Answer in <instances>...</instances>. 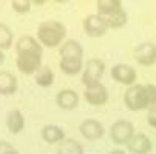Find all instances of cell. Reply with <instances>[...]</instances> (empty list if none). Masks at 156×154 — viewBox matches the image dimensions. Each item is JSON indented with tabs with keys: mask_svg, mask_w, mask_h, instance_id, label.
<instances>
[{
	"mask_svg": "<svg viewBox=\"0 0 156 154\" xmlns=\"http://www.w3.org/2000/svg\"><path fill=\"white\" fill-rule=\"evenodd\" d=\"M17 88H19L17 77L6 70H0V94L11 96L17 91Z\"/></svg>",
	"mask_w": 156,
	"mask_h": 154,
	"instance_id": "15",
	"label": "cell"
},
{
	"mask_svg": "<svg viewBox=\"0 0 156 154\" xmlns=\"http://www.w3.org/2000/svg\"><path fill=\"white\" fill-rule=\"evenodd\" d=\"M83 31L88 37H102L107 33V25L104 23V20L98 14H90L87 15L82 22Z\"/></svg>",
	"mask_w": 156,
	"mask_h": 154,
	"instance_id": "10",
	"label": "cell"
},
{
	"mask_svg": "<svg viewBox=\"0 0 156 154\" xmlns=\"http://www.w3.org/2000/svg\"><path fill=\"white\" fill-rule=\"evenodd\" d=\"M0 154H20L9 142L0 140Z\"/></svg>",
	"mask_w": 156,
	"mask_h": 154,
	"instance_id": "23",
	"label": "cell"
},
{
	"mask_svg": "<svg viewBox=\"0 0 156 154\" xmlns=\"http://www.w3.org/2000/svg\"><path fill=\"white\" fill-rule=\"evenodd\" d=\"M43 3H45V0H33V5H43Z\"/></svg>",
	"mask_w": 156,
	"mask_h": 154,
	"instance_id": "27",
	"label": "cell"
},
{
	"mask_svg": "<svg viewBox=\"0 0 156 154\" xmlns=\"http://www.w3.org/2000/svg\"><path fill=\"white\" fill-rule=\"evenodd\" d=\"M135 134V126L128 120H118L110 128V137L116 145H127Z\"/></svg>",
	"mask_w": 156,
	"mask_h": 154,
	"instance_id": "6",
	"label": "cell"
},
{
	"mask_svg": "<svg viewBox=\"0 0 156 154\" xmlns=\"http://www.w3.org/2000/svg\"><path fill=\"white\" fill-rule=\"evenodd\" d=\"M83 99L91 106H104L108 102V90L102 83L94 85L91 88H85Z\"/></svg>",
	"mask_w": 156,
	"mask_h": 154,
	"instance_id": "9",
	"label": "cell"
},
{
	"mask_svg": "<svg viewBox=\"0 0 156 154\" xmlns=\"http://www.w3.org/2000/svg\"><path fill=\"white\" fill-rule=\"evenodd\" d=\"M57 154H83V146L74 139L66 137L57 146Z\"/></svg>",
	"mask_w": 156,
	"mask_h": 154,
	"instance_id": "20",
	"label": "cell"
},
{
	"mask_svg": "<svg viewBox=\"0 0 156 154\" xmlns=\"http://www.w3.org/2000/svg\"><path fill=\"white\" fill-rule=\"evenodd\" d=\"M12 42H14V36H12L11 28L0 22V50L2 51L9 50L12 46Z\"/></svg>",
	"mask_w": 156,
	"mask_h": 154,
	"instance_id": "21",
	"label": "cell"
},
{
	"mask_svg": "<svg viewBox=\"0 0 156 154\" xmlns=\"http://www.w3.org/2000/svg\"><path fill=\"white\" fill-rule=\"evenodd\" d=\"M108 154H125V151H122V149H113V151H110Z\"/></svg>",
	"mask_w": 156,
	"mask_h": 154,
	"instance_id": "26",
	"label": "cell"
},
{
	"mask_svg": "<svg viewBox=\"0 0 156 154\" xmlns=\"http://www.w3.org/2000/svg\"><path fill=\"white\" fill-rule=\"evenodd\" d=\"M59 54H60V59H82L83 57V48L79 42L68 39L60 45Z\"/></svg>",
	"mask_w": 156,
	"mask_h": 154,
	"instance_id": "14",
	"label": "cell"
},
{
	"mask_svg": "<svg viewBox=\"0 0 156 154\" xmlns=\"http://www.w3.org/2000/svg\"><path fill=\"white\" fill-rule=\"evenodd\" d=\"M66 28L59 20H45L37 26V40L42 46L57 48L65 42Z\"/></svg>",
	"mask_w": 156,
	"mask_h": 154,
	"instance_id": "4",
	"label": "cell"
},
{
	"mask_svg": "<svg viewBox=\"0 0 156 154\" xmlns=\"http://www.w3.org/2000/svg\"><path fill=\"white\" fill-rule=\"evenodd\" d=\"M135 60L142 67H151L156 63V45L151 42H144L135 50Z\"/></svg>",
	"mask_w": 156,
	"mask_h": 154,
	"instance_id": "8",
	"label": "cell"
},
{
	"mask_svg": "<svg viewBox=\"0 0 156 154\" xmlns=\"http://www.w3.org/2000/svg\"><path fill=\"white\" fill-rule=\"evenodd\" d=\"M127 148L131 154H148L153 148V143L148 136H145L144 133H138L127 143Z\"/></svg>",
	"mask_w": 156,
	"mask_h": 154,
	"instance_id": "13",
	"label": "cell"
},
{
	"mask_svg": "<svg viewBox=\"0 0 156 154\" xmlns=\"http://www.w3.org/2000/svg\"><path fill=\"white\" fill-rule=\"evenodd\" d=\"M83 62L82 59H60L59 68L63 74L66 76H76L83 71Z\"/></svg>",
	"mask_w": 156,
	"mask_h": 154,
	"instance_id": "18",
	"label": "cell"
},
{
	"mask_svg": "<svg viewBox=\"0 0 156 154\" xmlns=\"http://www.w3.org/2000/svg\"><path fill=\"white\" fill-rule=\"evenodd\" d=\"M111 77H113L115 82L121 83V85H127L128 88L136 85V80H138V73L136 70L130 67V65H125V63H118L111 68Z\"/></svg>",
	"mask_w": 156,
	"mask_h": 154,
	"instance_id": "7",
	"label": "cell"
},
{
	"mask_svg": "<svg viewBox=\"0 0 156 154\" xmlns=\"http://www.w3.org/2000/svg\"><path fill=\"white\" fill-rule=\"evenodd\" d=\"M124 103L130 111L150 109L156 105V85L136 83L130 86L124 94Z\"/></svg>",
	"mask_w": 156,
	"mask_h": 154,
	"instance_id": "2",
	"label": "cell"
},
{
	"mask_svg": "<svg viewBox=\"0 0 156 154\" xmlns=\"http://www.w3.org/2000/svg\"><path fill=\"white\" fill-rule=\"evenodd\" d=\"M16 54H17L16 67L25 76L36 74L43 67L42 65L43 46L33 36H22L16 42Z\"/></svg>",
	"mask_w": 156,
	"mask_h": 154,
	"instance_id": "1",
	"label": "cell"
},
{
	"mask_svg": "<svg viewBox=\"0 0 156 154\" xmlns=\"http://www.w3.org/2000/svg\"><path fill=\"white\" fill-rule=\"evenodd\" d=\"M147 123L156 129V105L151 106L148 111H147Z\"/></svg>",
	"mask_w": 156,
	"mask_h": 154,
	"instance_id": "24",
	"label": "cell"
},
{
	"mask_svg": "<svg viewBox=\"0 0 156 154\" xmlns=\"http://www.w3.org/2000/svg\"><path fill=\"white\" fill-rule=\"evenodd\" d=\"M34 82L42 86V88H48L54 83V73L48 65H43V67L34 74Z\"/></svg>",
	"mask_w": 156,
	"mask_h": 154,
	"instance_id": "19",
	"label": "cell"
},
{
	"mask_svg": "<svg viewBox=\"0 0 156 154\" xmlns=\"http://www.w3.org/2000/svg\"><path fill=\"white\" fill-rule=\"evenodd\" d=\"M11 6L16 12L19 14H27L31 11V6H33V2L31 0H12L11 2Z\"/></svg>",
	"mask_w": 156,
	"mask_h": 154,
	"instance_id": "22",
	"label": "cell"
},
{
	"mask_svg": "<svg viewBox=\"0 0 156 154\" xmlns=\"http://www.w3.org/2000/svg\"><path fill=\"white\" fill-rule=\"evenodd\" d=\"M96 14L104 20L107 28L119 29L125 26L128 15L124 9L121 0H98L96 2Z\"/></svg>",
	"mask_w": 156,
	"mask_h": 154,
	"instance_id": "3",
	"label": "cell"
},
{
	"mask_svg": "<svg viewBox=\"0 0 156 154\" xmlns=\"http://www.w3.org/2000/svg\"><path fill=\"white\" fill-rule=\"evenodd\" d=\"M79 131H80V134L88 139V140H98L104 136V125L96 120V119H87L83 120L80 125H79Z\"/></svg>",
	"mask_w": 156,
	"mask_h": 154,
	"instance_id": "11",
	"label": "cell"
},
{
	"mask_svg": "<svg viewBox=\"0 0 156 154\" xmlns=\"http://www.w3.org/2000/svg\"><path fill=\"white\" fill-rule=\"evenodd\" d=\"M6 128L11 134L17 136L20 134L25 128V119H23V114H22L20 109H11L6 116Z\"/></svg>",
	"mask_w": 156,
	"mask_h": 154,
	"instance_id": "16",
	"label": "cell"
},
{
	"mask_svg": "<svg viewBox=\"0 0 156 154\" xmlns=\"http://www.w3.org/2000/svg\"><path fill=\"white\" fill-rule=\"evenodd\" d=\"M105 73V63L101 59H90L82 71V85L85 88H91L101 83V79Z\"/></svg>",
	"mask_w": 156,
	"mask_h": 154,
	"instance_id": "5",
	"label": "cell"
},
{
	"mask_svg": "<svg viewBox=\"0 0 156 154\" xmlns=\"http://www.w3.org/2000/svg\"><path fill=\"white\" fill-rule=\"evenodd\" d=\"M40 136L47 143H60L66 139L65 131L57 125H45L40 129Z\"/></svg>",
	"mask_w": 156,
	"mask_h": 154,
	"instance_id": "17",
	"label": "cell"
},
{
	"mask_svg": "<svg viewBox=\"0 0 156 154\" xmlns=\"http://www.w3.org/2000/svg\"><path fill=\"white\" fill-rule=\"evenodd\" d=\"M3 62H5V54H3V51L0 50V67L3 65Z\"/></svg>",
	"mask_w": 156,
	"mask_h": 154,
	"instance_id": "25",
	"label": "cell"
},
{
	"mask_svg": "<svg viewBox=\"0 0 156 154\" xmlns=\"http://www.w3.org/2000/svg\"><path fill=\"white\" fill-rule=\"evenodd\" d=\"M56 103L63 111H71L79 105V94L71 88H66V90H62L57 93Z\"/></svg>",
	"mask_w": 156,
	"mask_h": 154,
	"instance_id": "12",
	"label": "cell"
}]
</instances>
